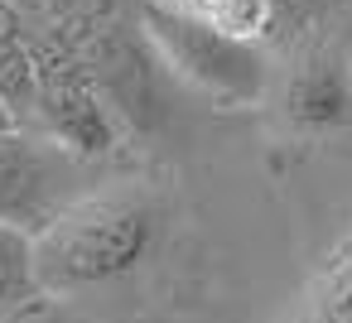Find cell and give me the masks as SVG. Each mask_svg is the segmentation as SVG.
Listing matches in <instances>:
<instances>
[{
	"label": "cell",
	"instance_id": "5b68a950",
	"mask_svg": "<svg viewBox=\"0 0 352 323\" xmlns=\"http://www.w3.org/2000/svg\"><path fill=\"white\" fill-rule=\"evenodd\" d=\"M78 58H82L92 87L102 92V102H107L111 111H121L131 126L155 131V126L164 121V102H160V63L145 54V44H140L135 34L102 30Z\"/></svg>",
	"mask_w": 352,
	"mask_h": 323
},
{
	"label": "cell",
	"instance_id": "6da1fadb",
	"mask_svg": "<svg viewBox=\"0 0 352 323\" xmlns=\"http://www.w3.org/2000/svg\"><path fill=\"white\" fill-rule=\"evenodd\" d=\"M160 236V203L135 183H107L73 198L34 236V280L49 294H73L131 275Z\"/></svg>",
	"mask_w": 352,
	"mask_h": 323
},
{
	"label": "cell",
	"instance_id": "7a4b0ae2",
	"mask_svg": "<svg viewBox=\"0 0 352 323\" xmlns=\"http://www.w3.org/2000/svg\"><path fill=\"white\" fill-rule=\"evenodd\" d=\"M145 34L160 49V63H169L179 78H188L208 97H222V102H261L265 87H270L265 58H261L256 44H241V39L212 30L208 20H198L188 10L150 5L145 10Z\"/></svg>",
	"mask_w": 352,
	"mask_h": 323
},
{
	"label": "cell",
	"instance_id": "8fae6325",
	"mask_svg": "<svg viewBox=\"0 0 352 323\" xmlns=\"http://www.w3.org/2000/svg\"><path fill=\"white\" fill-rule=\"evenodd\" d=\"M150 5H164V10H193V0H150Z\"/></svg>",
	"mask_w": 352,
	"mask_h": 323
},
{
	"label": "cell",
	"instance_id": "7c38bea8",
	"mask_svg": "<svg viewBox=\"0 0 352 323\" xmlns=\"http://www.w3.org/2000/svg\"><path fill=\"white\" fill-rule=\"evenodd\" d=\"M342 5H347V15H352V0H342Z\"/></svg>",
	"mask_w": 352,
	"mask_h": 323
},
{
	"label": "cell",
	"instance_id": "3957f363",
	"mask_svg": "<svg viewBox=\"0 0 352 323\" xmlns=\"http://www.w3.org/2000/svg\"><path fill=\"white\" fill-rule=\"evenodd\" d=\"M82 159L39 131L0 126V227H15L30 241L82 198Z\"/></svg>",
	"mask_w": 352,
	"mask_h": 323
},
{
	"label": "cell",
	"instance_id": "9c48e42d",
	"mask_svg": "<svg viewBox=\"0 0 352 323\" xmlns=\"http://www.w3.org/2000/svg\"><path fill=\"white\" fill-rule=\"evenodd\" d=\"M318 323H352V270L342 275V285H338V289H333V299L323 304Z\"/></svg>",
	"mask_w": 352,
	"mask_h": 323
},
{
	"label": "cell",
	"instance_id": "277c9868",
	"mask_svg": "<svg viewBox=\"0 0 352 323\" xmlns=\"http://www.w3.org/2000/svg\"><path fill=\"white\" fill-rule=\"evenodd\" d=\"M34 63H39V107H34L39 135H49L54 145H63L78 159L111 155V145H116V116L102 102V92L92 87L78 49L49 44V49H34Z\"/></svg>",
	"mask_w": 352,
	"mask_h": 323
},
{
	"label": "cell",
	"instance_id": "30bf717a",
	"mask_svg": "<svg viewBox=\"0 0 352 323\" xmlns=\"http://www.w3.org/2000/svg\"><path fill=\"white\" fill-rule=\"evenodd\" d=\"M25 39V20H20V10L10 5V0H0V49L6 44H20Z\"/></svg>",
	"mask_w": 352,
	"mask_h": 323
},
{
	"label": "cell",
	"instance_id": "8992f818",
	"mask_svg": "<svg viewBox=\"0 0 352 323\" xmlns=\"http://www.w3.org/2000/svg\"><path fill=\"white\" fill-rule=\"evenodd\" d=\"M285 111L304 131H342L352 126V78L333 58L304 63L285 87Z\"/></svg>",
	"mask_w": 352,
	"mask_h": 323
},
{
	"label": "cell",
	"instance_id": "ba28073f",
	"mask_svg": "<svg viewBox=\"0 0 352 323\" xmlns=\"http://www.w3.org/2000/svg\"><path fill=\"white\" fill-rule=\"evenodd\" d=\"M39 289L34 280V241L15 227H0V318L20 309Z\"/></svg>",
	"mask_w": 352,
	"mask_h": 323
},
{
	"label": "cell",
	"instance_id": "52a82bcc",
	"mask_svg": "<svg viewBox=\"0 0 352 323\" xmlns=\"http://www.w3.org/2000/svg\"><path fill=\"white\" fill-rule=\"evenodd\" d=\"M198 20H208L212 30L241 39V44H261L265 30L275 25V0H193Z\"/></svg>",
	"mask_w": 352,
	"mask_h": 323
}]
</instances>
